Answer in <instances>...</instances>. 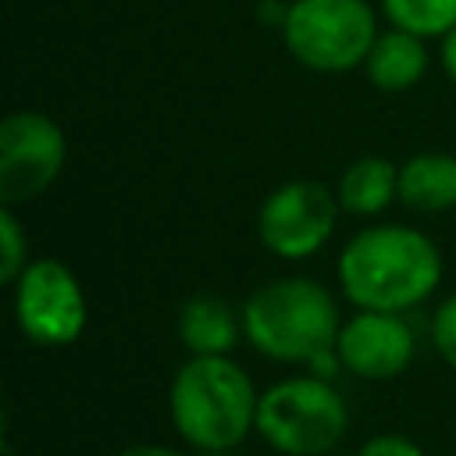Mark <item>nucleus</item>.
Returning a JSON list of instances; mask_svg holds the SVG:
<instances>
[{"mask_svg":"<svg viewBox=\"0 0 456 456\" xmlns=\"http://www.w3.org/2000/svg\"><path fill=\"white\" fill-rule=\"evenodd\" d=\"M431 342L438 356L456 370V296H449L431 317Z\"/></svg>","mask_w":456,"mask_h":456,"instance_id":"dca6fc26","label":"nucleus"},{"mask_svg":"<svg viewBox=\"0 0 456 456\" xmlns=\"http://www.w3.org/2000/svg\"><path fill=\"white\" fill-rule=\"evenodd\" d=\"M399 200L410 210L438 214L456 207V157L417 153L399 167Z\"/></svg>","mask_w":456,"mask_h":456,"instance_id":"f8f14e48","label":"nucleus"},{"mask_svg":"<svg viewBox=\"0 0 456 456\" xmlns=\"http://www.w3.org/2000/svg\"><path fill=\"white\" fill-rule=\"evenodd\" d=\"M356 456H424V449L406 435H374L356 449Z\"/></svg>","mask_w":456,"mask_h":456,"instance_id":"f3484780","label":"nucleus"},{"mask_svg":"<svg viewBox=\"0 0 456 456\" xmlns=\"http://www.w3.org/2000/svg\"><path fill=\"white\" fill-rule=\"evenodd\" d=\"M338 331V306L314 278H274L242 306V335L278 363H314L335 349Z\"/></svg>","mask_w":456,"mask_h":456,"instance_id":"7ed1b4c3","label":"nucleus"},{"mask_svg":"<svg viewBox=\"0 0 456 456\" xmlns=\"http://www.w3.org/2000/svg\"><path fill=\"white\" fill-rule=\"evenodd\" d=\"M114 456H185V452H178L171 445H150V442H142V445H128V449H121Z\"/></svg>","mask_w":456,"mask_h":456,"instance_id":"a211bd4d","label":"nucleus"},{"mask_svg":"<svg viewBox=\"0 0 456 456\" xmlns=\"http://www.w3.org/2000/svg\"><path fill=\"white\" fill-rule=\"evenodd\" d=\"M14 321L36 346H68L86 328V292L53 256L32 260L14 281Z\"/></svg>","mask_w":456,"mask_h":456,"instance_id":"0eeeda50","label":"nucleus"},{"mask_svg":"<svg viewBox=\"0 0 456 456\" xmlns=\"http://www.w3.org/2000/svg\"><path fill=\"white\" fill-rule=\"evenodd\" d=\"M64 167V132L39 110H14L0 121V203L21 207L43 196Z\"/></svg>","mask_w":456,"mask_h":456,"instance_id":"423d86ee","label":"nucleus"},{"mask_svg":"<svg viewBox=\"0 0 456 456\" xmlns=\"http://www.w3.org/2000/svg\"><path fill=\"white\" fill-rule=\"evenodd\" d=\"M200 456H232V452H200Z\"/></svg>","mask_w":456,"mask_h":456,"instance_id":"aec40b11","label":"nucleus"},{"mask_svg":"<svg viewBox=\"0 0 456 456\" xmlns=\"http://www.w3.org/2000/svg\"><path fill=\"white\" fill-rule=\"evenodd\" d=\"M442 278L435 242L403 224H378L353 235L338 256V285L360 310L403 314L424 303Z\"/></svg>","mask_w":456,"mask_h":456,"instance_id":"f257e3e1","label":"nucleus"},{"mask_svg":"<svg viewBox=\"0 0 456 456\" xmlns=\"http://www.w3.org/2000/svg\"><path fill=\"white\" fill-rule=\"evenodd\" d=\"M370 82L385 93H403L410 86H417L428 71V46L420 36L406 32V28H388L378 32L367 61H363Z\"/></svg>","mask_w":456,"mask_h":456,"instance_id":"9d476101","label":"nucleus"},{"mask_svg":"<svg viewBox=\"0 0 456 456\" xmlns=\"http://www.w3.org/2000/svg\"><path fill=\"white\" fill-rule=\"evenodd\" d=\"M281 36L289 53L310 71H349L367 61L378 21L367 0H292Z\"/></svg>","mask_w":456,"mask_h":456,"instance_id":"39448f33","label":"nucleus"},{"mask_svg":"<svg viewBox=\"0 0 456 456\" xmlns=\"http://www.w3.org/2000/svg\"><path fill=\"white\" fill-rule=\"evenodd\" d=\"M392 28H406L420 39L449 36L456 28V0H381Z\"/></svg>","mask_w":456,"mask_h":456,"instance_id":"4468645a","label":"nucleus"},{"mask_svg":"<svg viewBox=\"0 0 456 456\" xmlns=\"http://www.w3.org/2000/svg\"><path fill=\"white\" fill-rule=\"evenodd\" d=\"M442 64H445V75L456 82V28L442 36Z\"/></svg>","mask_w":456,"mask_h":456,"instance_id":"6ab92c4d","label":"nucleus"},{"mask_svg":"<svg viewBox=\"0 0 456 456\" xmlns=\"http://www.w3.org/2000/svg\"><path fill=\"white\" fill-rule=\"evenodd\" d=\"M239 331L242 321H235L221 296H192L178 314V335L192 356H228L239 342Z\"/></svg>","mask_w":456,"mask_h":456,"instance_id":"9b49d317","label":"nucleus"},{"mask_svg":"<svg viewBox=\"0 0 456 456\" xmlns=\"http://www.w3.org/2000/svg\"><path fill=\"white\" fill-rule=\"evenodd\" d=\"M335 353L349 374L367 381H388L410 367L413 331L399 314L360 310L342 324Z\"/></svg>","mask_w":456,"mask_h":456,"instance_id":"1a4fd4ad","label":"nucleus"},{"mask_svg":"<svg viewBox=\"0 0 456 456\" xmlns=\"http://www.w3.org/2000/svg\"><path fill=\"white\" fill-rule=\"evenodd\" d=\"M349 428L346 403L338 388L317 374L285 378L260 392L256 431L285 456H324Z\"/></svg>","mask_w":456,"mask_h":456,"instance_id":"20e7f679","label":"nucleus"},{"mask_svg":"<svg viewBox=\"0 0 456 456\" xmlns=\"http://www.w3.org/2000/svg\"><path fill=\"white\" fill-rule=\"evenodd\" d=\"M335 217L338 196L331 189H324L321 182H289L264 200L256 214V232L274 256L303 260L331 239Z\"/></svg>","mask_w":456,"mask_h":456,"instance_id":"6e6552de","label":"nucleus"},{"mask_svg":"<svg viewBox=\"0 0 456 456\" xmlns=\"http://www.w3.org/2000/svg\"><path fill=\"white\" fill-rule=\"evenodd\" d=\"M171 424L196 452H232L253 428L260 395L228 356H189L171 381Z\"/></svg>","mask_w":456,"mask_h":456,"instance_id":"f03ea898","label":"nucleus"},{"mask_svg":"<svg viewBox=\"0 0 456 456\" xmlns=\"http://www.w3.org/2000/svg\"><path fill=\"white\" fill-rule=\"evenodd\" d=\"M335 196L349 214H378L399 196V167L385 157H360L342 171Z\"/></svg>","mask_w":456,"mask_h":456,"instance_id":"ddd939ff","label":"nucleus"},{"mask_svg":"<svg viewBox=\"0 0 456 456\" xmlns=\"http://www.w3.org/2000/svg\"><path fill=\"white\" fill-rule=\"evenodd\" d=\"M0 246H4V260H0V281L14 285L21 278V271L32 264L28 260V239L21 232V221L14 217L11 207L0 210Z\"/></svg>","mask_w":456,"mask_h":456,"instance_id":"2eb2a0df","label":"nucleus"}]
</instances>
